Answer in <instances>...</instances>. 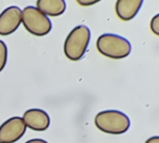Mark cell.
<instances>
[{
	"label": "cell",
	"mask_w": 159,
	"mask_h": 143,
	"mask_svg": "<svg viewBox=\"0 0 159 143\" xmlns=\"http://www.w3.org/2000/svg\"><path fill=\"white\" fill-rule=\"evenodd\" d=\"M98 51L110 59L121 60L127 58L131 52L130 42L118 34H104L97 39Z\"/></svg>",
	"instance_id": "cell-1"
},
{
	"label": "cell",
	"mask_w": 159,
	"mask_h": 143,
	"mask_svg": "<svg viewBox=\"0 0 159 143\" xmlns=\"http://www.w3.org/2000/svg\"><path fill=\"white\" fill-rule=\"evenodd\" d=\"M90 30L85 25L75 27L67 35L63 50L65 56L74 61L79 60L85 55L90 41Z\"/></svg>",
	"instance_id": "cell-2"
},
{
	"label": "cell",
	"mask_w": 159,
	"mask_h": 143,
	"mask_svg": "<svg viewBox=\"0 0 159 143\" xmlns=\"http://www.w3.org/2000/svg\"><path fill=\"white\" fill-rule=\"evenodd\" d=\"M94 122L98 129L111 135L124 134L130 127L129 116L116 110L100 112L96 115Z\"/></svg>",
	"instance_id": "cell-3"
},
{
	"label": "cell",
	"mask_w": 159,
	"mask_h": 143,
	"mask_svg": "<svg viewBox=\"0 0 159 143\" xmlns=\"http://www.w3.org/2000/svg\"><path fill=\"white\" fill-rule=\"evenodd\" d=\"M21 22L29 33L36 36L48 34L52 27L48 17L32 6L24 7L21 11Z\"/></svg>",
	"instance_id": "cell-4"
},
{
	"label": "cell",
	"mask_w": 159,
	"mask_h": 143,
	"mask_svg": "<svg viewBox=\"0 0 159 143\" xmlns=\"http://www.w3.org/2000/svg\"><path fill=\"white\" fill-rule=\"evenodd\" d=\"M26 131L20 117H12L7 119L0 126V143H14L18 141Z\"/></svg>",
	"instance_id": "cell-5"
},
{
	"label": "cell",
	"mask_w": 159,
	"mask_h": 143,
	"mask_svg": "<svg viewBox=\"0 0 159 143\" xmlns=\"http://www.w3.org/2000/svg\"><path fill=\"white\" fill-rule=\"evenodd\" d=\"M21 22V10L19 7H7L0 14V35L13 34Z\"/></svg>",
	"instance_id": "cell-6"
},
{
	"label": "cell",
	"mask_w": 159,
	"mask_h": 143,
	"mask_svg": "<svg viewBox=\"0 0 159 143\" xmlns=\"http://www.w3.org/2000/svg\"><path fill=\"white\" fill-rule=\"evenodd\" d=\"M21 119L26 127L34 131H45L48 128L50 124L48 114L40 109H30L26 111Z\"/></svg>",
	"instance_id": "cell-7"
},
{
	"label": "cell",
	"mask_w": 159,
	"mask_h": 143,
	"mask_svg": "<svg viewBox=\"0 0 159 143\" xmlns=\"http://www.w3.org/2000/svg\"><path fill=\"white\" fill-rule=\"evenodd\" d=\"M143 4V0H117L116 3V15L124 21L130 20L138 14Z\"/></svg>",
	"instance_id": "cell-8"
},
{
	"label": "cell",
	"mask_w": 159,
	"mask_h": 143,
	"mask_svg": "<svg viewBox=\"0 0 159 143\" xmlns=\"http://www.w3.org/2000/svg\"><path fill=\"white\" fill-rule=\"evenodd\" d=\"M36 6V8L47 17L60 16L63 14L66 9V3L64 0H38Z\"/></svg>",
	"instance_id": "cell-9"
},
{
	"label": "cell",
	"mask_w": 159,
	"mask_h": 143,
	"mask_svg": "<svg viewBox=\"0 0 159 143\" xmlns=\"http://www.w3.org/2000/svg\"><path fill=\"white\" fill-rule=\"evenodd\" d=\"M7 60V47L6 44L2 40H0V73L5 68Z\"/></svg>",
	"instance_id": "cell-10"
},
{
	"label": "cell",
	"mask_w": 159,
	"mask_h": 143,
	"mask_svg": "<svg viewBox=\"0 0 159 143\" xmlns=\"http://www.w3.org/2000/svg\"><path fill=\"white\" fill-rule=\"evenodd\" d=\"M151 30L157 35L159 34V14H157L151 20Z\"/></svg>",
	"instance_id": "cell-11"
},
{
	"label": "cell",
	"mask_w": 159,
	"mask_h": 143,
	"mask_svg": "<svg viewBox=\"0 0 159 143\" xmlns=\"http://www.w3.org/2000/svg\"><path fill=\"white\" fill-rule=\"evenodd\" d=\"M76 2H77L79 5L85 6V7H87V6H91V5H94V4L98 3V1H82V0H77Z\"/></svg>",
	"instance_id": "cell-12"
},
{
	"label": "cell",
	"mask_w": 159,
	"mask_h": 143,
	"mask_svg": "<svg viewBox=\"0 0 159 143\" xmlns=\"http://www.w3.org/2000/svg\"><path fill=\"white\" fill-rule=\"evenodd\" d=\"M145 143H159V137L156 136V137H152L150 139H148Z\"/></svg>",
	"instance_id": "cell-13"
},
{
	"label": "cell",
	"mask_w": 159,
	"mask_h": 143,
	"mask_svg": "<svg viewBox=\"0 0 159 143\" xmlns=\"http://www.w3.org/2000/svg\"><path fill=\"white\" fill-rule=\"evenodd\" d=\"M25 143H48L44 140H40V139H34V140H30Z\"/></svg>",
	"instance_id": "cell-14"
}]
</instances>
